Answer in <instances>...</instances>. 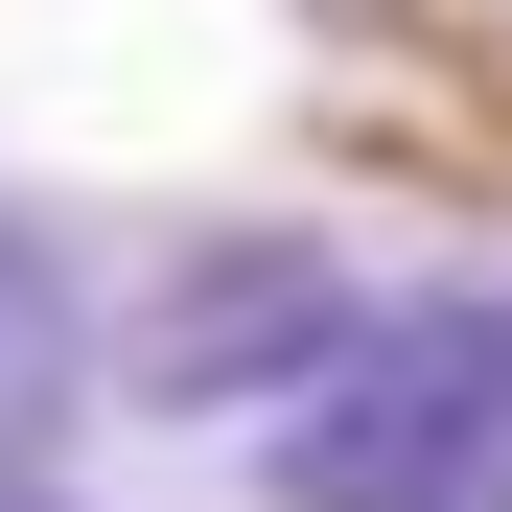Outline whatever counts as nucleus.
Returning a JSON list of instances; mask_svg holds the SVG:
<instances>
[{"instance_id":"4","label":"nucleus","mask_w":512,"mask_h":512,"mask_svg":"<svg viewBox=\"0 0 512 512\" xmlns=\"http://www.w3.org/2000/svg\"><path fill=\"white\" fill-rule=\"evenodd\" d=\"M0 512H70V489H47V466H0Z\"/></svg>"},{"instance_id":"1","label":"nucleus","mask_w":512,"mask_h":512,"mask_svg":"<svg viewBox=\"0 0 512 512\" xmlns=\"http://www.w3.org/2000/svg\"><path fill=\"white\" fill-rule=\"evenodd\" d=\"M256 512H512V280H419L256 419Z\"/></svg>"},{"instance_id":"3","label":"nucleus","mask_w":512,"mask_h":512,"mask_svg":"<svg viewBox=\"0 0 512 512\" xmlns=\"http://www.w3.org/2000/svg\"><path fill=\"white\" fill-rule=\"evenodd\" d=\"M70 419V280H47V233H24V187H0V466H24Z\"/></svg>"},{"instance_id":"2","label":"nucleus","mask_w":512,"mask_h":512,"mask_svg":"<svg viewBox=\"0 0 512 512\" xmlns=\"http://www.w3.org/2000/svg\"><path fill=\"white\" fill-rule=\"evenodd\" d=\"M350 326H373V280H350L326 233H210V256H163V280H140L117 396H140V419H280Z\"/></svg>"}]
</instances>
